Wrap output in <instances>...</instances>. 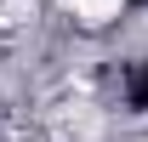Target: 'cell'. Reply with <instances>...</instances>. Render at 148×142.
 Returning <instances> with one entry per match:
<instances>
[{"label":"cell","mask_w":148,"mask_h":142,"mask_svg":"<svg viewBox=\"0 0 148 142\" xmlns=\"http://www.w3.org/2000/svg\"><path fill=\"white\" fill-rule=\"evenodd\" d=\"M120 6H125V0H63V12H69L74 23H86V29L114 23V17H120Z\"/></svg>","instance_id":"cell-2"},{"label":"cell","mask_w":148,"mask_h":142,"mask_svg":"<svg viewBox=\"0 0 148 142\" xmlns=\"http://www.w3.org/2000/svg\"><path fill=\"white\" fill-rule=\"evenodd\" d=\"M57 142H97L103 137V114H97L91 102H74V108H63L57 114Z\"/></svg>","instance_id":"cell-1"},{"label":"cell","mask_w":148,"mask_h":142,"mask_svg":"<svg viewBox=\"0 0 148 142\" xmlns=\"http://www.w3.org/2000/svg\"><path fill=\"white\" fill-rule=\"evenodd\" d=\"M23 17H34L29 0H6V6H0V23H23Z\"/></svg>","instance_id":"cell-3"}]
</instances>
